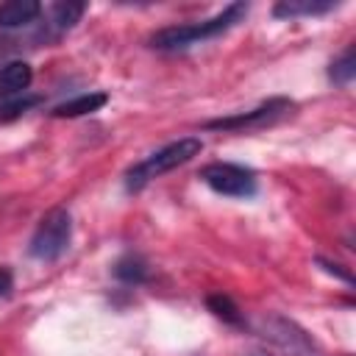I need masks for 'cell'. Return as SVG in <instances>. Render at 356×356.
Instances as JSON below:
<instances>
[{
	"label": "cell",
	"mask_w": 356,
	"mask_h": 356,
	"mask_svg": "<svg viewBox=\"0 0 356 356\" xmlns=\"http://www.w3.org/2000/svg\"><path fill=\"white\" fill-rule=\"evenodd\" d=\"M114 275L122 281V284H145L150 278V264L139 256V253H125L122 259H117L114 264Z\"/></svg>",
	"instance_id": "cell-11"
},
{
	"label": "cell",
	"mask_w": 356,
	"mask_h": 356,
	"mask_svg": "<svg viewBox=\"0 0 356 356\" xmlns=\"http://www.w3.org/2000/svg\"><path fill=\"white\" fill-rule=\"evenodd\" d=\"M197 178L217 195L222 197H253L259 184H256V172L250 167L242 164H231V161H211L206 164Z\"/></svg>",
	"instance_id": "cell-4"
},
{
	"label": "cell",
	"mask_w": 356,
	"mask_h": 356,
	"mask_svg": "<svg viewBox=\"0 0 356 356\" xmlns=\"http://www.w3.org/2000/svg\"><path fill=\"white\" fill-rule=\"evenodd\" d=\"M39 103H42V97L39 95H31V92H25L19 97H11V100H3L0 103V122H11V120L22 117L25 111L36 108Z\"/></svg>",
	"instance_id": "cell-14"
},
{
	"label": "cell",
	"mask_w": 356,
	"mask_h": 356,
	"mask_svg": "<svg viewBox=\"0 0 356 356\" xmlns=\"http://www.w3.org/2000/svg\"><path fill=\"white\" fill-rule=\"evenodd\" d=\"M11 289H14V275H11V270L0 267V298L11 295Z\"/></svg>",
	"instance_id": "cell-16"
},
{
	"label": "cell",
	"mask_w": 356,
	"mask_h": 356,
	"mask_svg": "<svg viewBox=\"0 0 356 356\" xmlns=\"http://www.w3.org/2000/svg\"><path fill=\"white\" fill-rule=\"evenodd\" d=\"M86 11V3H70V0H61V3H53L50 8V22H44V33L47 39H56L61 36L64 31H70Z\"/></svg>",
	"instance_id": "cell-9"
},
{
	"label": "cell",
	"mask_w": 356,
	"mask_h": 356,
	"mask_svg": "<svg viewBox=\"0 0 356 356\" xmlns=\"http://www.w3.org/2000/svg\"><path fill=\"white\" fill-rule=\"evenodd\" d=\"M317 264H320V267H323L328 275H337L339 281H345V284H353V275H350L348 270H342V264H337V261H328V259H323V256L317 259Z\"/></svg>",
	"instance_id": "cell-15"
},
{
	"label": "cell",
	"mask_w": 356,
	"mask_h": 356,
	"mask_svg": "<svg viewBox=\"0 0 356 356\" xmlns=\"http://www.w3.org/2000/svg\"><path fill=\"white\" fill-rule=\"evenodd\" d=\"M31 81H33V70L28 61H22V58L6 61L0 67V103L25 95L31 89Z\"/></svg>",
	"instance_id": "cell-6"
},
{
	"label": "cell",
	"mask_w": 356,
	"mask_h": 356,
	"mask_svg": "<svg viewBox=\"0 0 356 356\" xmlns=\"http://www.w3.org/2000/svg\"><path fill=\"white\" fill-rule=\"evenodd\" d=\"M248 3H228L222 11H217L209 19H197V22H184V25H167L161 31H156L147 42L153 50H164V53H175V50H186L195 47L200 42L217 39L225 31H231L234 25H239L248 14Z\"/></svg>",
	"instance_id": "cell-1"
},
{
	"label": "cell",
	"mask_w": 356,
	"mask_h": 356,
	"mask_svg": "<svg viewBox=\"0 0 356 356\" xmlns=\"http://www.w3.org/2000/svg\"><path fill=\"white\" fill-rule=\"evenodd\" d=\"M337 0H281L273 6V17L278 19H295V17H320L334 11Z\"/></svg>",
	"instance_id": "cell-8"
},
{
	"label": "cell",
	"mask_w": 356,
	"mask_h": 356,
	"mask_svg": "<svg viewBox=\"0 0 356 356\" xmlns=\"http://www.w3.org/2000/svg\"><path fill=\"white\" fill-rule=\"evenodd\" d=\"M328 78H331L337 86H348V83L356 78V47H353V44H348V47L342 50V56L331 61Z\"/></svg>",
	"instance_id": "cell-13"
},
{
	"label": "cell",
	"mask_w": 356,
	"mask_h": 356,
	"mask_svg": "<svg viewBox=\"0 0 356 356\" xmlns=\"http://www.w3.org/2000/svg\"><path fill=\"white\" fill-rule=\"evenodd\" d=\"M42 14V3L36 0H8L0 3V28H25Z\"/></svg>",
	"instance_id": "cell-10"
},
{
	"label": "cell",
	"mask_w": 356,
	"mask_h": 356,
	"mask_svg": "<svg viewBox=\"0 0 356 356\" xmlns=\"http://www.w3.org/2000/svg\"><path fill=\"white\" fill-rule=\"evenodd\" d=\"M292 108H295V103L289 97H270V100L259 103L256 108L209 120L206 128L209 131H239V134L242 131H256V128H264V125H273V122L284 120L286 114H292Z\"/></svg>",
	"instance_id": "cell-5"
},
{
	"label": "cell",
	"mask_w": 356,
	"mask_h": 356,
	"mask_svg": "<svg viewBox=\"0 0 356 356\" xmlns=\"http://www.w3.org/2000/svg\"><path fill=\"white\" fill-rule=\"evenodd\" d=\"M203 150V142L197 136H184V139H175V142H167L164 147L147 153L142 161H136L134 167H128L125 172V189L128 192H139L145 189L150 181L161 178L164 172L192 161L195 156H200Z\"/></svg>",
	"instance_id": "cell-2"
},
{
	"label": "cell",
	"mask_w": 356,
	"mask_h": 356,
	"mask_svg": "<svg viewBox=\"0 0 356 356\" xmlns=\"http://www.w3.org/2000/svg\"><path fill=\"white\" fill-rule=\"evenodd\" d=\"M106 103H108V95H106V92H83V95H78V97H70V100L53 106L50 114L58 117V120H72V117L95 114V111H100Z\"/></svg>",
	"instance_id": "cell-7"
},
{
	"label": "cell",
	"mask_w": 356,
	"mask_h": 356,
	"mask_svg": "<svg viewBox=\"0 0 356 356\" xmlns=\"http://www.w3.org/2000/svg\"><path fill=\"white\" fill-rule=\"evenodd\" d=\"M248 356H292V353H286V350H250Z\"/></svg>",
	"instance_id": "cell-17"
},
{
	"label": "cell",
	"mask_w": 356,
	"mask_h": 356,
	"mask_svg": "<svg viewBox=\"0 0 356 356\" xmlns=\"http://www.w3.org/2000/svg\"><path fill=\"white\" fill-rule=\"evenodd\" d=\"M206 306H209V312H211L214 317H220L222 323H228V325H234V328H245V325H248L242 309H239L228 295H222V292L209 295V298H206Z\"/></svg>",
	"instance_id": "cell-12"
},
{
	"label": "cell",
	"mask_w": 356,
	"mask_h": 356,
	"mask_svg": "<svg viewBox=\"0 0 356 356\" xmlns=\"http://www.w3.org/2000/svg\"><path fill=\"white\" fill-rule=\"evenodd\" d=\"M70 239H72V214L64 206H56L39 220L28 242V253L39 261H56L58 256L67 253Z\"/></svg>",
	"instance_id": "cell-3"
}]
</instances>
